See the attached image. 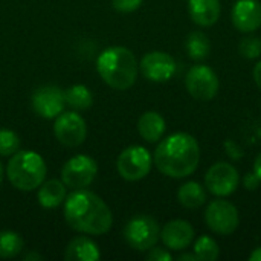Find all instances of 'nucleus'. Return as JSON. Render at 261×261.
I'll use <instances>...</instances> for the list:
<instances>
[{"label":"nucleus","instance_id":"obj_1","mask_svg":"<svg viewBox=\"0 0 261 261\" xmlns=\"http://www.w3.org/2000/svg\"><path fill=\"white\" fill-rule=\"evenodd\" d=\"M64 219L67 225L83 234L101 236L110 231L113 216L106 202L92 191L73 190L64 200Z\"/></svg>","mask_w":261,"mask_h":261},{"label":"nucleus","instance_id":"obj_2","mask_svg":"<svg viewBox=\"0 0 261 261\" xmlns=\"http://www.w3.org/2000/svg\"><path fill=\"white\" fill-rule=\"evenodd\" d=\"M153 161L162 174L171 179H184L193 174L199 167V142L190 133H173L159 142L154 150Z\"/></svg>","mask_w":261,"mask_h":261},{"label":"nucleus","instance_id":"obj_3","mask_svg":"<svg viewBox=\"0 0 261 261\" xmlns=\"http://www.w3.org/2000/svg\"><path fill=\"white\" fill-rule=\"evenodd\" d=\"M96 70L102 81L112 89L127 90L138 78L139 64L130 49L112 46L99 54L96 60Z\"/></svg>","mask_w":261,"mask_h":261},{"label":"nucleus","instance_id":"obj_4","mask_svg":"<svg viewBox=\"0 0 261 261\" xmlns=\"http://www.w3.org/2000/svg\"><path fill=\"white\" fill-rule=\"evenodd\" d=\"M47 167L44 159L31 150L17 151L8 162L6 176L18 191H34L44 182Z\"/></svg>","mask_w":261,"mask_h":261},{"label":"nucleus","instance_id":"obj_5","mask_svg":"<svg viewBox=\"0 0 261 261\" xmlns=\"http://www.w3.org/2000/svg\"><path fill=\"white\" fill-rule=\"evenodd\" d=\"M161 237L159 223L156 219L147 214L135 216L128 220L124 228V239L125 242L136 251L145 252L151 249Z\"/></svg>","mask_w":261,"mask_h":261},{"label":"nucleus","instance_id":"obj_6","mask_svg":"<svg viewBox=\"0 0 261 261\" xmlns=\"http://www.w3.org/2000/svg\"><path fill=\"white\" fill-rule=\"evenodd\" d=\"M153 165V158L145 147L132 145L127 147L116 161L118 173L122 179L128 182H136L144 179Z\"/></svg>","mask_w":261,"mask_h":261},{"label":"nucleus","instance_id":"obj_7","mask_svg":"<svg viewBox=\"0 0 261 261\" xmlns=\"http://www.w3.org/2000/svg\"><path fill=\"white\" fill-rule=\"evenodd\" d=\"M206 226L219 236H229L236 232L240 223L239 210L231 202L219 197L213 200L205 210Z\"/></svg>","mask_w":261,"mask_h":261},{"label":"nucleus","instance_id":"obj_8","mask_svg":"<svg viewBox=\"0 0 261 261\" xmlns=\"http://www.w3.org/2000/svg\"><path fill=\"white\" fill-rule=\"evenodd\" d=\"M185 87L188 93L199 101H211L219 93V76L206 64L193 66L185 76Z\"/></svg>","mask_w":261,"mask_h":261},{"label":"nucleus","instance_id":"obj_9","mask_svg":"<svg viewBox=\"0 0 261 261\" xmlns=\"http://www.w3.org/2000/svg\"><path fill=\"white\" fill-rule=\"evenodd\" d=\"M98 173L95 159L86 154H76L70 158L61 168V180L67 188L83 190L87 188Z\"/></svg>","mask_w":261,"mask_h":261},{"label":"nucleus","instance_id":"obj_10","mask_svg":"<svg viewBox=\"0 0 261 261\" xmlns=\"http://www.w3.org/2000/svg\"><path fill=\"white\" fill-rule=\"evenodd\" d=\"M240 173L239 170L225 161H219L211 165L205 174V187L217 197H228L239 188Z\"/></svg>","mask_w":261,"mask_h":261},{"label":"nucleus","instance_id":"obj_11","mask_svg":"<svg viewBox=\"0 0 261 261\" xmlns=\"http://www.w3.org/2000/svg\"><path fill=\"white\" fill-rule=\"evenodd\" d=\"M54 133L58 142L66 147H78L87 136V125L81 115L75 112L60 113L55 118Z\"/></svg>","mask_w":261,"mask_h":261},{"label":"nucleus","instance_id":"obj_12","mask_svg":"<svg viewBox=\"0 0 261 261\" xmlns=\"http://www.w3.org/2000/svg\"><path fill=\"white\" fill-rule=\"evenodd\" d=\"M139 69L144 78H147L148 81L167 83L174 76L177 64L170 54L162 50H153L142 57Z\"/></svg>","mask_w":261,"mask_h":261},{"label":"nucleus","instance_id":"obj_13","mask_svg":"<svg viewBox=\"0 0 261 261\" xmlns=\"http://www.w3.org/2000/svg\"><path fill=\"white\" fill-rule=\"evenodd\" d=\"M66 106L64 92L57 86H43L32 95V109L44 119L57 118Z\"/></svg>","mask_w":261,"mask_h":261},{"label":"nucleus","instance_id":"obj_14","mask_svg":"<svg viewBox=\"0 0 261 261\" xmlns=\"http://www.w3.org/2000/svg\"><path fill=\"white\" fill-rule=\"evenodd\" d=\"M231 18L240 32H255L261 28V3L258 0H237L232 6Z\"/></svg>","mask_w":261,"mask_h":261},{"label":"nucleus","instance_id":"obj_15","mask_svg":"<svg viewBox=\"0 0 261 261\" xmlns=\"http://www.w3.org/2000/svg\"><path fill=\"white\" fill-rule=\"evenodd\" d=\"M161 240L170 251H184L194 240V228L187 220H171L162 228Z\"/></svg>","mask_w":261,"mask_h":261},{"label":"nucleus","instance_id":"obj_16","mask_svg":"<svg viewBox=\"0 0 261 261\" xmlns=\"http://www.w3.org/2000/svg\"><path fill=\"white\" fill-rule=\"evenodd\" d=\"M220 0H188V14L197 26H213L220 18Z\"/></svg>","mask_w":261,"mask_h":261},{"label":"nucleus","instance_id":"obj_17","mask_svg":"<svg viewBox=\"0 0 261 261\" xmlns=\"http://www.w3.org/2000/svg\"><path fill=\"white\" fill-rule=\"evenodd\" d=\"M99 248L89 237H76L69 242L64 251L66 261H95L99 260Z\"/></svg>","mask_w":261,"mask_h":261},{"label":"nucleus","instance_id":"obj_18","mask_svg":"<svg viewBox=\"0 0 261 261\" xmlns=\"http://www.w3.org/2000/svg\"><path fill=\"white\" fill-rule=\"evenodd\" d=\"M165 130H167L165 119L158 112H145L144 115H141L138 121V132L141 138L147 142L154 144L161 141Z\"/></svg>","mask_w":261,"mask_h":261},{"label":"nucleus","instance_id":"obj_19","mask_svg":"<svg viewBox=\"0 0 261 261\" xmlns=\"http://www.w3.org/2000/svg\"><path fill=\"white\" fill-rule=\"evenodd\" d=\"M66 197H67L66 196V185L63 184V180L50 179V180H46L40 185L38 203L43 208H47V210L58 208L61 203H64Z\"/></svg>","mask_w":261,"mask_h":261},{"label":"nucleus","instance_id":"obj_20","mask_svg":"<svg viewBox=\"0 0 261 261\" xmlns=\"http://www.w3.org/2000/svg\"><path fill=\"white\" fill-rule=\"evenodd\" d=\"M177 200L187 210H197L206 203V191L199 182L190 180L179 188Z\"/></svg>","mask_w":261,"mask_h":261},{"label":"nucleus","instance_id":"obj_21","mask_svg":"<svg viewBox=\"0 0 261 261\" xmlns=\"http://www.w3.org/2000/svg\"><path fill=\"white\" fill-rule=\"evenodd\" d=\"M185 50L190 58L194 61L205 60L211 52V41L208 35L202 31H193L187 35L185 40Z\"/></svg>","mask_w":261,"mask_h":261},{"label":"nucleus","instance_id":"obj_22","mask_svg":"<svg viewBox=\"0 0 261 261\" xmlns=\"http://www.w3.org/2000/svg\"><path fill=\"white\" fill-rule=\"evenodd\" d=\"M64 99L69 107H72L75 110H86L92 106L93 95L86 86L75 84L64 92Z\"/></svg>","mask_w":261,"mask_h":261},{"label":"nucleus","instance_id":"obj_23","mask_svg":"<svg viewBox=\"0 0 261 261\" xmlns=\"http://www.w3.org/2000/svg\"><path fill=\"white\" fill-rule=\"evenodd\" d=\"M23 239L14 231H0V258L17 257L23 249Z\"/></svg>","mask_w":261,"mask_h":261},{"label":"nucleus","instance_id":"obj_24","mask_svg":"<svg viewBox=\"0 0 261 261\" xmlns=\"http://www.w3.org/2000/svg\"><path fill=\"white\" fill-rule=\"evenodd\" d=\"M194 255L197 261H216L220 255L217 242L210 236H200L194 243Z\"/></svg>","mask_w":261,"mask_h":261},{"label":"nucleus","instance_id":"obj_25","mask_svg":"<svg viewBox=\"0 0 261 261\" xmlns=\"http://www.w3.org/2000/svg\"><path fill=\"white\" fill-rule=\"evenodd\" d=\"M20 150V138L8 128H0V156H12Z\"/></svg>","mask_w":261,"mask_h":261},{"label":"nucleus","instance_id":"obj_26","mask_svg":"<svg viewBox=\"0 0 261 261\" xmlns=\"http://www.w3.org/2000/svg\"><path fill=\"white\" fill-rule=\"evenodd\" d=\"M239 52L246 60H255L261 55V38L257 35H248L242 38L239 44Z\"/></svg>","mask_w":261,"mask_h":261},{"label":"nucleus","instance_id":"obj_27","mask_svg":"<svg viewBox=\"0 0 261 261\" xmlns=\"http://www.w3.org/2000/svg\"><path fill=\"white\" fill-rule=\"evenodd\" d=\"M144 0H112V5L113 8L118 11V12H133L136 9L141 8Z\"/></svg>","mask_w":261,"mask_h":261},{"label":"nucleus","instance_id":"obj_28","mask_svg":"<svg viewBox=\"0 0 261 261\" xmlns=\"http://www.w3.org/2000/svg\"><path fill=\"white\" fill-rule=\"evenodd\" d=\"M223 147H225V151H226V154L232 159V161H239V159H242L243 156H245V151H243V148L236 142V141H232V139H228V141H225V144H223Z\"/></svg>","mask_w":261,"mask_h":261},{"label":"nucleus","instance_id":"obj_29","mask_svg":"<svg viewBox=\"0 0 261 261\" xmlns=\"http://www.w3.org/2000/svg\"><path fill=\"white\" fill-rule=\"evenodd\" d=\"M147 260L148 261H171L173 257L168 251L162 249V248H151L148 249V254H147Z\"/></svg>","mask_w":261,"mask_h":261},{"label":"nucleus","instance_id":"obj_30","mask_svg":"<svg viewBox=\"0 0 261 261\" xmlns=\"http://www.w3.org/2000/svg\"><path fill=\"white\" fill-rule=\"evenodd\" d=\"M243 185H245L246 190L255 191V190L261 185V180L257 177V174H255L254 171H252V173H246L245 177H243Z\"/></svg>","mask_w":261,"mask_h":261},{"label":"nucleus","instance_id":"obj_31","mask_svg":"<svg viewBox=\"0 0 261 261\" xmlns=\"http://www.w3.org/2000/svg\"><path fill=\"white\" fill-rule=\"evenodd\" d=\"M252 75H254V81H255V84L258 86V89L261 90V60L254 66V72H252Z\"/></svg>","mask_w":261,"mask_h":261},{"label":"nucleus","instance_id":"obj_32","mask_svg":"<svg viewBox=\"0 0 261 261\" xmlns=\"http://www.w3.org/2000/svg\"><path fill=\"white\" fill-rule=\"evenodd\" d=\"M254 173L257 174V177L261 180V153L254 161Z\"/></svg>","mask_w":261,"mask_h":261},{"label":"nucleus","instance_id":"obj_33","mask_svg":"<svg viewBox=\"0 0 261 261\" xmlns=\"http://www.w3.org/2000/svg\"><path fill=\"white\" fill-rule=\"evenodd\" d=\"M249 260L261 261V246L260 248H257V249H254V251L251 252V255H249Z\"/></svg>","mask_w":261,"mask_h":261},{"label":"nucleus","instance_id":"obj_34","mask_svg":"<svg viewBox=\"0 0 261 261\" xmlns=\"http://www.w3.org/2000/svg\"><path fill=\"white\" fill-rule=\"evenodd\" d=\"M177 260L179 261H197V258H196V255L194 254H182V255H179L177 257Z\"/></svg>","mask_w":261,"mask_h":261},{"label":"nucleus","instance_id":"obj_35","mask_svg":"<svg viewBox=\"0 0 261 261\" xmlns=\"http://www.w3.org/2000/svg\"><path fill=\"white\" fill-rule=\"evenodd\" d=\"M29 260H43V257H41L40 254H37V252H32V254L24 255V261H29Z\"/></svg>","mask_w":261,"mask_h":261},{"label":"nucleus","instance_id":"obj_36","mask_svg":"<svg viewBox=\"0 0 261 261\" xmlns=\"http://www.w3.org/2000/svg\"><path fill=\"white\" fill-rule=\"evenodd\" d=\"M2 182H3V165L0 162V185H2Z\"/></svg>","mask_w":261,"mask_h":261}]
</instances>
